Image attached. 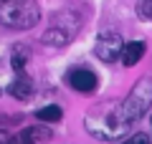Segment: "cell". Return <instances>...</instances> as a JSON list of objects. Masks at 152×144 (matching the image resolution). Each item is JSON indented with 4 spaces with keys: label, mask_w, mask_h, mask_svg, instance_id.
Here are the masks:
<instances>
[{
    "label": "cell",
    "mask_w": 152,
    "mask_h": 144,
    "mask_svg": "<svg viewBox=\"0 0 152 144\" xmlns=\"http://www.w3.org/2000/svg\"><path fill=\"white\" fill-rule=\"evenodd\" d=\"M84 127H86V132H91L96 139L112 142V139L122 137V134L129 129V124L122 121L117 104H104V106H96L91 114H86Z\"/></svg>",
    "instance_id": "obj_1"
},
{
    "label": "cell",
    "mask_w": 152,
    "mask_h": 144,
    "mask_svg": "<svg viewBox=\"0 0 152 144\" xmlns=\"http://www.w3.org/2000/svg\"><path fill=\"white\" fill-rule=\"evenodd\" d=\"M41 20L36 0H3L0 5V23L15 31H28Z\"/></svg>",
    "instance_id": "obj_2"
},
{
    "label": "cell",
    "mask_w": 152,
    "mask_h": 144,
    "mask_svg": "<svg viewBox=\"0 0 152 144\" xmlns=\"http://www.w3.org/2000/svg\"><path fill=\"white\" fill-rule=\"evenodd\" d=\"M117 106H119V116L124 124H134L137 119H142L147 114V109L152 106V79H140L132 86L129 96L124 101H119Z\"/></svg>",
    "instance_id": "obj_3"
},
{
    "label": "cell",
    "mask_w": 152,
    "mask_h": 144,
    "mask_svg": "<svg viewBox=\"0 0 152 144\" xmlns=\"http://www.w3.org/2000/svg\"><path fill=\"white\" fill-rule=\"evenodd\" d=\"M122 51H124L122 38H119V33H114V31H104L102 36L96 38V46H94V53H96L104 63H112V61L122 58Z\"/></svg>",
    "instance_id": "obj_4"
},
{
    "label": "cell",
    "mask_w": 152,
    "mask_h": 144,
    "mask_svg": "<svg viewBox=\"0 0 152 144\" xmlns=\"http://www.w3.org/2000/svg\"><path fill=\"white\" fill-rule=\"evenodd\" d=\"M74 33H76V25H64V23L56 20L51 28H46V33L41 36V41H43L46 46H56V48H61V46H66V43L74 38Z\"/></svg>",
    "instance_id": "obj_5"
},
{
    "label": "cell",
    "mask_w": 152,
    "mask_h": 144,
    "mask_svg": "<svg viewBox=\"0 0 152 144\" xmlns=\"http://www.w3.org/2000/svg\"><path fill=\"white\" fill-rule=\"evenodd\" d=\"M69 84L71 89H76L79 94H91L96 89V73L89 68H74L69 73Z\"/></svg>",
    "instance_id": "obj_6"
},
{
    "label": "cell",
    "mask_w": 152,
    "mask_h": 144,
    "mask_svg": "<svg viewBox=\"0 0 152 144\" xmlns=\"http://www.w3.org/2000/svg\"><path fill=\"white\" fill-rule=\"evenodd\" d=\"M8 91H10V96H15L18 101H28V99L33 96V81L28 79V76L18 73V79L8 86Z\"/></svg>",
    "instance_id": "obj_7"
},
{
    "label": "cell",
    "mask_w": 152,
    "mask_h": 144,
    "mask_svg": "<svg viewBox=\"0 0 152 144\" xmlns=\"http://www.w3.org/2000/svg\"><path fill=\"white\" fill-rule=\"evenodd\" d=\"M142 56H145V43L132 41V43H127L124 51H122V63L124 66H137L142 61Z\"/></svg>",
    "instance_id": "obj_8"
},
{
    "label": "cell",
    "mask_w": 152,
    "mask_h": 144,
    "mask_svg": "<svg viewBox=\"0 0 152 144\" xmlns=\"http://www.w3.org/2000/svg\"><path fill=\"white\" fill-rule=\"evenodd\" d=\"M28 58H31V48H28L26 43H15V46H13V58H10V63H13V68H15L18 73H23Z\"/></svg>",
    "instance_id": "obj_9"
},
{
    "label": "cell",
    "mask_w": 152,
    "mask_h": 144,
    "mask_svg": "<svg viewBox=\"0 0 152 144\" xmlns=\"http://www.w3.org/2000/svg\"><path fill=\"white\" fill-rule=\"evenodd\" d=\"M36 116H38V121H48V124H56V121H61V116H64V111H61V106H43V109H38L36 111Z\"/></svg>",
    "instance_id": "obj_10"
},
{
    "label": "cell",
    "mask_w": 152,
    "mask_h": 144,
    "mask_svg": "<svg viewBox=\"0 0 152 144\" xmlns=\"http://www.w3.org/2000/svg\"><path fill=\"white\" fill-rule=\"evenodd\" d=\"M26 132L31 134V137L36 139V142H48V139L53 137V134H51V129H43V127H28Z\"/></svg>",
    "instance_id": "obj_11"
},
{
    "label": "cell",
    "mask_w": 152,
    "mask_h": 144,
    "mask_svg": "<svg viewBox=\"0 0 152 144\" xmlns=\"http://www.w3.org/2000/svg\"><path fill=\"white\" fill-rule=\"evenodd\" d=\"M122 144H150V137H147V134H132V137H127Z\"/></svg>",
    "instance_id": "obj_12"
},
{
    "label": "cell",
    "mask_w": 152,
    "mask_h": 144,
    "mask_svg": "<svg viewBox=\"0 0 152 144\" xmlns=\"http://www.w3.org/2000/svg\"><path fill=\"white\" fill-rule=\"evenodd\" d=\"M137 10H140V15H142V18H152V0H142Z\"/></svg>",
    "instance_id": "obj_13"
},
{
    "label": "cell",
    "mask_w": 152,
    "mask_h": 144,
    "mask_svg": "<svg viewBox=\"0 0 152 144\" xmlns=\"http://www.w3.org/2000/svg\"><path fill=\"white\" fill-rule=\"evenodd\" d=\"M13 144H36V139H33L28 132H20L18 137H13Z\"/></svg>",
    "instance_id": "obj_14"
},
{
    "label": "cell",
    "mask_w": 152,
    "mask_h": 144,
    "mask_svg": "<svg viewBox=\"0 0 152 144\" xmlns=\"http://www.w3.org/2000/svg\"><path fill=\"white\" fill-rule=\"evenodd\" d=\"M0 144H13V137L5 132V129H0Z\"/></svg>",
    "instance_id": "obj_15"
}]
</instances>
